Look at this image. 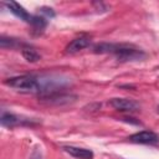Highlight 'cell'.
Wrapping results in <instances>:
<instances>
[{
	"instance_id": "cell-1",
	"label": "cell",
	"mask_w": 159,
	"mask_h": 159,
	"mask_svg": "<svg viewBox=\"0 0 159 159\" xmlns=\"http://www.w3.org/2000/svg\"><path fill=\"white\" fill-rule=\"evenodd\" d=\"M96 53H112L120 62L139 61L145 57V53L133 45L128 43H107L102 42L93 47Z\"/></svg>"
},
{
	"instance_id": "cell-2",
	"label": "cell",
	"mask_w": 159,
	"mask_h": 159,
	"mask_svg": "<svg viewBox=\"0 0 159 159\" xmlns=\"http://www.w3.org/2000/svg\"><path fill=\"white\" fill-rule=\"evenodd\" d=\"M5 84L16 91L25 92V93H40L41 92L40 77L37 76L24 75V76L11 77L5 81Z\"/></svg>"
},
{
	"instance_id": "cell-3",
	"label": "cell",
	"mask_w": 159,
	"mask_h": 159,
	"mask_svg": "<svg viewBox=\"0 0 159 159\" xmlns=\"http://www.w3.org/2000/svg\"><path fill=\"white\" fill-rule=\"evenodd\" d=\"M77 99V96L71 93H60V92H52L46 94H39V101L45 104L51 106H63V104H71Z\"/></svg>"
},
{
	"instance_id": "cell-4",
	"label": "cell",
	"mask_w": 159,
	"mask_h": 159,
	"mask_svg": "<svg viewBox=\"0 0 159 159\" xmlns=\"http://www.w3.org/2000/svg\"><path fill=\"white\" fill-rule=\"evenodd\" d=\"M129 142L137 143V144H149V145H155L159 143V137L154 132L150 130H142L138 133H134L129 135Z\"/></svg>"
},
{
	"instance_id": "cell-5",
	"label": "cell",
	"mask_w": 159,
	"mask_h": 159,
	"mask_svg": "<svg viewBox=\"0 0 159 159\" xmlns=\"http://www.w3.org/2000/svg\"><path fill=\"white\" fill-rule=\"evenodd\" d=\"M108 103L114 109L122 111V112H134V111L139 109L138 102H135L134 99H130V98H113Z\"/></svg>"
},
{
	"instance_id": "cell-6",
	"label": "cell",
	"mask_w": 159,
	"mask_h": 159,
	"mask_svg": "<svg viewBox=\"0 0 159 159\" xmlns=\"http://www.w3.org/2000/svg\"><path fill=\"white\" fill-rule=\"evenodd\" d=\"M5 6L16 16V17H19L20 20H24L25 22H27V24H32V20H34V16L35 15H30L20 4H17V2H15V1H7V2H5Z\"/></svg>"
},
{
	"instance_id": "cell-7",
	"label": "cell",
	"mask_w": 159,
	"mask_h": 159,
	"mask_svg": "<svg viewBox=\"0 0 159 159\" xmlns=\"http://www.w3.org/2000/svg\"><path fill=\"white\" fill-rule=\"evenodd\" d=\"M91 43V39L88 36H80L73 39L67 46H66V52L67 53H76L83 48H86Z\"/></svg>"
},
{
	"instance_id": "cell-8",
	"label": "cell",
	"mask_w": 159,
	"mask_h": 159,
	"mask_svg": "<svg viewBox=\"0 0 159 159\" xmlns=\"http://www.w3.org/2000/svg\"><path fill=\"white\" fill-rule=\"evenodd\" d=\"M62 149L77 159H93V152L89 149L77 148V147H72V145H65Z\"/></svg>"
},
{
	"instance_id": "cell-9",
	"label": "cell",
	"mask_w": 159,
	"mask_h": 159,
	"mask_svg": "<svg viewBox=\"0 0 159 159\" xmlns=\"http://www.w3.org/2000/svg\"><path fill=\"white\" fill-rule=\"evenodd\" d=\"M0 122H1V125L6 127V128H12V127H16V125L22 123V120L19 117H16V116H14L11 113H6V112H4L1 114Z\"/></svg>"
},
{
	"instance_id": "cell-10",
	"label": "cell",
	"mask_w": 159,
	"mask_h": 159,
	"mask_svg": "<svg viewBox=\"0 0 159 159\" xmlns=\"http://www.w3.org/2000/svg\"><path fill=\"white\" fill-rule=\"evenodd\" d=\"M22 56H24L25 60H27L29 62H36V61H39V60L41 58L40 53H39L35 48H32V47H30V46H27V45L22 47Z\"/></svg>"
},
{
	"instance_id": "cell-11",
	"label": "cell",
	"mask_w": 159,
	"mask_h": 159,
	"mask_svg": "<svg viewBox=\"0 0 159 159\" xmlns=\"http://www.w3.org/2000/svg\"><path fill=\"white\" fill-rule=\"evenodd\" d=\"M21 42H19L17 40H15V39H10V37H5V36H2L1 39H0V46L2 47V48H6V47H16V46H19Z\"/></svg>"
},
{
	"instance_id": "cell-12",
	"label": "cell",
	"mask_w": 159,
	"mask_h": 159,
	"mask_svg": "<svg viewBox=\"0 0 159 159\" xmlns=\"http://www.w3.org/2000/svg\"><path fill=\"white\" fill-rule=\"evenodd\" d=\"M41 12H43V14H46L47 16H50V17H53L55 16V14H53V11H52V9H47V7H42L41 9Z\"/></svg>"
},
{
	"instance_id": "cell-13",
	"label": "cell",
	"mask_w": 159,
	"mask_h": 159,
	"mask_svg": "<svg viewBox=\"0 0 159 159\" xmlns=\"http://www.w3.org/2000/svg\"><path fill=\"white\" fill-rule=\"evenodd\" d=\"M158 109H159V107H158Z\"/></svg>"
}]
</instances>
